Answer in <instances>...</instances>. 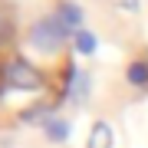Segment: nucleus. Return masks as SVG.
<instances>
[{"label": "nucleus", "instance_id": "obj_1", "mask_svg": "<svg viewBox=\"0 0 148 148\" xmlns=\"http://www.w3.org/2000/svg\"><path fill=\"white\" fill-rule=\"evenodd\" d=\"M0 79H3V86H10V89H20V92H40L43 82H46V76H43L33 63H27L23 56H13V59H7V63H3Z\"/></svg>", "mask_w": 148, "mask_h": 148}, {"label": "nucleus", "instance_id": "obj_2", "mask_svg": "<svg viewBox=\"0 0 148 148\" xmlns=\"http://www.w3.org/2000/svg\"><path fill=\"white\" fill-rule=\"evenodd\" d=\"M66 40H69V30L56 20V13L36 20L33 30H30V46L36 49V53H46V56H56L59 49H63Z\"/></svg>", "mask_w": 148, "mask_h": 148}, {"label": "nucleus", "instance_id": "obj_3", "mask_svg": "<svg viewBox=\"0 0 148 148\" xmlns=\"http://www.w3.org/2000/svg\"><path fill=\"white\" fill-rule=\"evenodd\" d=\"M112 145H115V132L106 119H99L86 135V148H112Z\"/></svg>", "mask_w": 148, "mask_h": 148}, {"label": "nucleus", "instance_id": "obj_4", "mask_svg": "<svg viewBox=\"0 0 148 148\" xmlns=\"http://www.w3.org/2000/svg\"><path fill=\"white\" fill-rule=\"evenodd\" d=\"M56 20L63 23V27H66L69 33L82 30V10L73 3V0H59V7H56Z\"/></svg>", "mask_w": 148, "mask_h": 148}, {"label": "nucleus", "instance_id": "obj_5", "mask_svg": "<svg viewBox=\"0 0 148 148\" xmlns=\"http://www.w3.org/2000/svg\"><path fill=\"white\" fill-rule=\"evenodd\" d=\"M125 79L132 82L135 89H148V59H135V63H128Z\"/></svg>", "mask_w": 148, "mask_h": 148}, {"label": "nucleus", "instance_id": "obj_6", "mask_svg": "<svg viewBox=\"0 0 148 148\" xmlns=\"http://www.w3.org/2000/svg\"><path fill=\"white\" fill-rule=\"evenodd\" d=\"M43 132H46V138H49L53 145H59V142H66V138H69V122L59 119V115H53L46 125H43Z\"/></svg>", "mask_w": 148, "mask_h": 148}, {"label": "nucleus", "instance_id": "obj_7", "mask_svg": "<svg viewBox=\"0 0 148 148\" xmlns=\"http://www.w3.org/2000/svg\"><path fill=\"white\" fill-rule=\"evenodd\" d=\"M73 43H76V53H79V56H92L95 46H99L92 30H76V33H73Z\"/></svg>", "mask_w": 148, "mask_h": 148}, {"label": "nucleus", "instance_id": "obj_8", "mask_svg": "<svg viewBox=\"0 0 148 148\" xmlns=\"http://www.w3.org/2000/svg\"><path fill=\"white\" fill-rule=\"evenodd\" d=\"M7 43H13V20H10V13L0 7V49H3Z\"/></svg>", "mask_w": 148, "mask_h": 148}, {"label": "nucleus", "instance_id": "obj_9", "mask_svg": "<svg viewBox=\"0 0 148 148\" xmlns=\"http://www.w3.org/2000/svg\"><path fill=\"white\" fill-rule=\"evenodd\" d=\"M115 3L122 7V10H128V13H135L138 7H142V0H115Z\"/></svg>", "mask_w": 148, "mask_h": 148}]
</instances>
